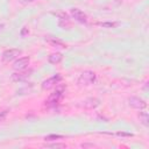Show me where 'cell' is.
Returning <instances> with one entry per match:
<instances>
[{"label": "cell", "mask_w": 149, "mask_h": 149, "mask_svg": "<svg viewBox=\"0 0 149 149\" xmlns=\"http://www.w3.org/2000/svg\"><path fill=\"white\" fill-rule=\"evenodd\" d=\"M95 81V73L93 71L86 70L84 72H81V74L78 78V84L81 86H88L92 85Z\"/></svg>", "instance_id": "obj_1"}, {"label": "cell", "mask_w": 149, "mask_h": 149, "mask_svg": "<svg viewBox=\"0 0 149 149\" xmlns=\"http://www.w3.org/2000/svg\"><path fill=\"white\" fill-rule=\"evenodd\" d=\"M61 80H62V76L57 73V74L52 76L51 78H48L47 80H44V81L42 83V90H44V91L50 90V88L55 87V86H56Z\"/></svg>", "instance_id": "obj_2"}, {"label": "cell", "mask_w": 149, "mask_h": 149, "mask_svg": "<svg viewBox=\"0 0 149 149\" xmlns=\"http://www.w3.org/2000/svg\"><path fill=\"white\" fill-rule=\"evenodd\" d=\"M128 104L130 107H133L135 109H143L147 107V102L139 97H130L128 99Z\"/></svg>", "instance_id": "obj_3"}, {"label": "cell", "mask_w": 149, "mask_h": 149, "mask_svg": "<svg viewBox=\"0 0 149 149\" xmlns=\"http://www.w3.org/2000/svg\"><path fill=\"white\" fill-rule=\"evenodd\" d=\"M20 54H21V50H19V49H8V50L3 51L1 58L3 62H10V61L15 59Z\"/></svg>", "instance_id": "obj_4"}, {"label": "cell", "mask_w": 149, "mask_h": 149, "mask_svg": "<svg viewBox=\"0 0 149 149\" xmlns=\"http://www.w3.org/2000/svg\"><path fill=\"white\" fill-rule=\"evenodd\" d=\"M71 15L73 16V19H74L76 21H78V22H80V23H86V22H87V16H86V14H85L83 10L78 9V8H72V9H71Z\"/></svg>", "instance_id": "obj_5"}, {"label": "cell", "mask_w": 149, "mask_h": 149, "mask_svg": "<svg viewBox=\"0 0 149 149\" xmlns=\"http://www.w3.org/2000/svg\"><path fill=\"white\" fill-rule=\"evenodd\" d=\"M62 95H63V88L56 90L55 92H52V93L49 95L48 100L45 101L47 105H56V104L59 101V99L62 98Z\"/></svg>", "instance_id": "obj_6"}, {"label": "cell", "mask_w": 149, "mask_h": 149, "mask_svg": "<svg viewBox=\"0 0 149 149\" xmlns=\"http://www.w3.org/2000/svg\"><path fill=\"white\" fill-rule=\"evenodd\" d=\"M29 57H21V58H19L17 61H15L14 62V64H13V69L14 70H16V71H21V70H24L27 66H28V64H29Z\"/></svg>", "instance_id": "obj_7"}, {"label": "cell", "mask_w": 149, "mask_h": 149, "mask_svg": "<svg viewBox=\"0 0 149 149\" xmlns=\"http://www.w3.org/2000/svg\"><path fill=\"white\" fill-rule=\"evenodd\" d=\"M99 105H100V100L98 98H87L81 104V106L86 109H93V108L98 107Z\"/></svg>", "instance_id": "obj_8"}, {"label": "cell", "mask_w": 149, "mask_h": 149, "mask_svg": "<svg viewBox=\"0 0 149 149\" xmlns=\"http://www.w3.org/2000/svg\"><path fill=\"white\" fill-rule=\"evenodd\" d=\"M31 73V70H28V71H19V72H15L12 74V80L13 81H22L24 79H27Z\"/></svg>", "instance_id": "obj_9"}, {"label": "cell", "mask_w": 149, "mask_h": 149, "mask_svg": "<svg viewBox=\"0 0 149 149\" xmlns=\"http://www.w3.org/2000/svg\"><path fill=\"white\" fill-rule=\"evenodd\" d=\"M62 59H63V56H62V54H59V52L51 54V55L48 57V62H49L50 64H58V63L62 62Z\"/></svg>", "instance_id": "obj_10"}, {"label": "cell", "mask_w": 149, "mask_h": 149, "mask_svg": "<svg viewBox=\"0 0 149 149\" xmlns=\"http://www.w3.org/2000/svg\"><path fill=\"white\" fill-rule=\"evenodd\" d=\"M139 119H140V122L143 126H146V127L149 126V114L147 112H140L139 113Z\"/></svg>", "instance_id": "obj_11"}, {"label": "cell", "mask_w": 149, "mask_h": 149, "mask_svg": "<svg viewBox=\"0 0 149 149\" xmlns=\"http://www.w3.org/2000/svg\"><path fill=\"white\" fill-rule=\"evenodd\" d=\"M47 42H48L50 45L57 47V48H65V47H66L62 41H59V40H57V38H47Z\"/></svg>", "instance_id": "obj_12"}, {"label": "cell", "mask_w": 149, "mask_h": 149, "mask_svg": "<svg viewBox=\"0 0 149 149\" xmlns=\"http://www.w3.org/2000/svg\"><path fill=\"white\" fill-rule=\"evenodd\" d=\"M64 136L63 135H57V134H51V135H48L44 137L45 141H56V140H61L63 139Z\"/></svg>", "instance_id": "obj_13"}, {"label": "cell", "mask_w": 149, "mask_h": 149, "mask_svg": "<svg viewBox=\"0 0 149 149\" xmlns=\"http://www.w3.org/2000/svg\"><path fill=\"white\" fill-rule=\"evenodd\" d=\"M100 26L104 28H114L118 26V22H101Z\"/></svg>", "instance_id": "obj_14"}, {"label": "cell", "mask_w": 149, "mask_h": 149, "mask_svg": "<svg viewBox=\"0 0 149 149\" xmlns=\"http://www.w3.org/2000/svg\"><path fill=\"white\" fill-rule=\"evenodd\" d=\"M47 147H49V148H66V146L64 143H54V144H48Z\"/></svg>", "instance_id": "obj_15"}, {"label": "cell", "mask_w": 149, "mask_h": 149, "mask_svg": "<svg viewBox=\"0 0 149 149\" xmlns=\"http://www.w3.org/2000/svg\"><path fill=\"white\" fill-rule=\"evenodd\" d=\"M7 114H8V111H2V112L0 113V122L5 121V119H6Z\"/></svg>", "instance_id": "obj_16"}, {"label": "cell", "mask_w": 149, "mask_h": 149, "mask_svg": "<svg viewBox=\"0 0 149 149\" xmlns=\"http://www.w3.org/2000/svg\"><path fill=\"white\" fill-rule=\"evenodd\" d=\"M81 147H83V148H86V147H94V144H93V143H83Z\"/></svg>", "instance_id": "obj_17"}, {"label": "cell", "mask_w": 149, "mask_h": 149, "mask_svg": "<svg viewBox=\"0 0 149 149\" xmlns=\"http://www.w3.org/2000/svg\"><path fill=\"white\" fill-rule=\"evenodd\" d=\"M33 1H35V0H22L23 3H28V2H33Z\"/></svg>", "instance_id": "obj_18"}, {"label": "cell", "mask_w": 149, "mask_h": 149, "mask_svg": "<svg viewBox=\"0 0 149 149\" xmlns=\"http://www.w3.org/2000/svg\"><path fill=\"white\" fill-rule=\"evenodd\" d=\"M26 33H27V29H23V30H22V33H21V35H22V36H24V34H26Z\"/></svg>", "instance_id": "obj_19"}]
</instances>
